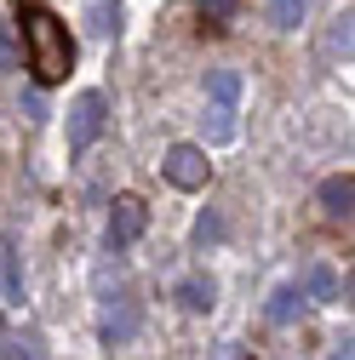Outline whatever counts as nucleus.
I'll list each match as a JSON object with an SVG mask.
<instances>
[{
	"label": "nucleus",
	"mask_w": 355,
	"mask_h": 360,
	"mask_svg": "<svg viewBox=\"0 0 355 360\" xmlns=\"http://www.w3.org/2000/svg\"><path fill=\"white\" fill-rule=\"evenodd\" d=\"M178 297H184V309L206 314V309H212V281H184V286H178Z\"/></svg>",
	"instance_id": "8"
},
{
	"label": "nucleus",
	"mask_w": 355,
	"mask_h": 360,
	"mask_svg": "<svg viewBox=\"0 0 355 360\" xmlns=\"http://www.w3.org/2000/svg\"><path fill=\"white\" fill-rule=\"evenodd\" d=\"M235 98H241V75L235 69H218L212 75V103H230L235 109Z\"/></svg>",
	"instance_id": "7"
},
{
	"label": "nucleus",
	"mask_w": 355,
	"mask_h": 360,
	"mask_svg": "<svg viewBox=\"0 0 355 360\" xmlns=\"http://www.w3.org/2000/svg\"><path fill=\"white\" fill-rule=\"evenodd\" d=\"M0 63H18V46H12V23H0Z\"/></svg>",
	"instance_id": "14"
},
{
	"label": "nucleus",
	"mask_w": 355,
	"mask_h": 360,
	"mask_svg": "<svg viewBox=\"0 0 355 360\" xmlns=\"http://www.w3.org/2000/svg\"><path fill=\"white\" fill-rule=\"evenodd\" d=\"M298 309H304V292H292V286H281V292L270 297V321H292Z\"/></svg>",
	"instance_id": "11"
},
{
	"label": "nucleus",
	"mask_w": 355,
	"mask_h": 360,
	"mask_svg": "<svg viewBox=\"0 0 355 360\" xmlns=\"http://www.w3.org/2000/svg\"><path fill=\"white\" fill-rule=\"evenodd\" d=\"M332 360H349V343H344V349H332Z\"/></svg>",
	"instance_id": "16"
},
{
	"label": "nucleus",
	"mask_w": 355,
	"mask_h": 360,
	"mask_svg": "<svg viewBox=\"0 0 355 360\" xmlns=\"http://www.w3.org/2000/svg\"><path fill=\"white\" fill-rule=\"evenodd\" d=\"M149 229V206L138 200V195H115V212H109V246L120 252V246H132Z\"/></svg>",
	"instance_id": "4"
},
{
	"label": "nucleus",
	"mask_w": 355,
	"mask_h": 360,
	"mask_svg": "<svg viewBox=\"0 0 355 360\" xmlns=\"http://www.w3.org/2000/svg\"><path fill=\"white\" fill-rule=\"evenodd\" d=\"M161 172H166L172 189H206L212 160H206V149H195V143H172V149L161 155Z\"/></svg>",
	"instance_id": "2"
},
{
	"label": "nucleus",
	"mask_w": 355,
	"mask_h": 360,
	"mask_svg": "<svg viewBox=\"0 0 355 360\" xmlns=\"http://www.w3.org/2000/svg\"><path fill=\"white\" fill-rule=\"evenodd\" d=\"M327 52H332V58H338V52L349 58V18H338V23H332V34H327Z\"/></svg>",
	"instance_id": "12"
},
{
	"label": "nucleus",
	"mask_w": 355,
	"mask_h": 360,
	"mask_svg": "<svg viewBox=\"0 0 355 360\" xmlns=\"http://www.w3.org/2000/svg\"><path fill=\"white\" fill-rule=\"evenodd\" d=\"M316 200H321V217H327V223H349V200H355V184H349V172H344V177H327Z\"/></svg>",
	"instance_id": "5"
},
{
	"label": "nucleus",
	"mask_w": 355,
	"mask_h": 360,
	"mask_svg": "<svg viewBox=\"0 0 355 360\" xmlns=\"http://www.w3.org/2000/svg\"><path fill=\"white\" fill-rule=\"evenodd\" d=\"M309 297H316V303H332V297H338V275H332L327 263L309 269Z\"/></svg>",
	"instance_id": "6"
},
{
	"label": "nucleus",
	"mask_w": 355,
	"mask_h": 360,
	"mask_svg": "<svg viewBox=\"0 0 355 360\" xmlns=\"http://www.w3.org/2000/svg\"><path fill=\"white\" fill-rule=\"evenodd\" d=\"M218 235H224V223H218V217H201V223H195V240H201V246H212Z\"/></svg>",
	"instance_id": "13"
},
{
	"label": "nucleus",
	"mask_w": 355,
	"mask_h": 360,
	"mask_svg": "<svg viewBox=\"0 0 355 360\" xmlns=\"http://www.w3.org/2000/svg\"><path fill=\"white\" fill-rule=\"evenodd\" d=\"M104 120H109V103H104V92H80L75 103H69V149L80 155L86 143L104 131Z\"/></svg>",
	"instance_id": "3"
},
{
	"label": "nucleus",
	"mask_w": 355,
	"mask_h": 360,
	"mask_svg": "<svg viewBox=\"0 0 355 360\" xmlns=\"http://www.w3.org/2000/svg\"><path fill=\"white\" fill-rule=\"evenodd\" d=\"M195 6H201V23L206 29H224L235 18V0H195Z\"/></svg>",
	"instance_id": "10"
},
{
	"label": "nucleus",
	"mask_w": 355,
	"mask_h": 360,
	"mask_svg": "<svg viewBox=\"0 0 355 360\" xmlns=\"http://www.w3.org/2000/svg\"><path fill=\"white\" fill-rule=\"evenodd\" d=\"M18 29H23V52H29L35 80H40V86H58V80L69 75V63H75V40H69V29L58 23V12L23 6V12H18Z\"/></svg>",
	"instance_id": "1"
},
{
	"label": "nucleus",
	"mask_w": 355,
	"mask_h": 360,
	"mask_svg": "<svg viewBox=\"0 0 355 360\" xmlns=\"http://www.w3.org/2000/svg\"><path fill=\"white\" fill-rule=\"evenodd\" d=\"M23 115H29V120H46V103H40V92L23 98Z\"/></svg>",
	"instance_id": "15"
},
{
	"label": "nucleus",
	"mask_w": 355,
	"mask_h": 360,
	"mask_svg": "<svg viewBox=\"0 0 355 360\" xmlns=\"http://www.w3.org/2000/svg\"><path fill=\"white\" fill-rule=\"evenodd\" d=\"M270 23L275 29H298L304 23V0H270Z\"/></svg>",
	"instance_id": "9"
}]
</instances>
